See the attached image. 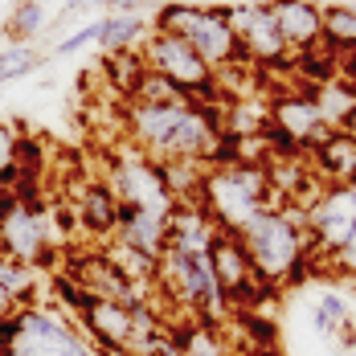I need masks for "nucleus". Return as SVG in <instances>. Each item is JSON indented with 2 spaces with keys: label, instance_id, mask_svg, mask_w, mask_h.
<instances>
[{
  "label": "nucleus",
  "instance_id": "obj_1",
  "mask_svg": "<svg viewBox=\"0 0 356 356\" xmlns=\"http://www.w3.org/2000/svg\"><path fill=\"white\" fill-rule=\"evenodd\" d=\"M238 238H242L250 262H254V275L266 286H283L303 279L307 262L316 258L312 254V234H307V209H295L286 201L279 209L258 213Z\"/></svg>",
  "mask_w": 356,
  "mask_h": 356
},
{
  "label": "nucleus",
  "instance_id": "obj_2",
  "mask_svg": "<svg viewBox=\"0 0 356 356\" xmlns=\"http://www.w3.org/2000/svg\"><path fill=\"white\" fill-rule=\"evenodd\" d=\"M152 29L160 33L184 37L217 74L229 70V66H250L246 54H242V41L234 29V13L229 4H201V0H168V4H156V17H152Z\"/></svg>",
  "mask_w": 356,
  "mask_h": 356
},
{
  "label": "nucleus",
  "instance_id": "obj_3",
  "mask_svg": "<svg viewBox=\"0 0 356 356\" xmlns=\"http://www.w3.org/2000/svg\"><path fill=\"white\" fill-rule=\"evenodd\" d=\"M201 209L225 234H242L266 209H279L266 164H213L201 184Z\"/></svg>",
  "mask_w": 356,
  "mask_h": 356
},
{
  "label": "nucleus",
  "instance_id": "obj_4",
  "mask_svg": "<svg viewBox=\"0 0 356 356\" xmlns=\"http://www.w3.org/2000/svg\"><path fill=\"white\" fill-rule=\"evenodd\" d=\"M111 193L119 197V205H136V209H152V213H172L177 209V193L168 188L164 164L152 160L147 152L131 147H115L107 156V177H103Z\"/></svg>",
  "mask_w": 356,
  "mask_h": 356
},
{
  "label": "nucleus",
  "instance_id": "obj_5",
  "mask_svg": "<svg viewBox=\"0 0 356 356\" xmlns=\"http://www.w3.org/2000/svg\"><path fill=\"white\" fill-rule=\"evenodd\" d=\"M140 54H143V62H147V70L164 74L177 90H184V95L193 99V103H213L217 95H221L217 70L184 41V37L152 29V33L143 37Z\"/></svg>",
  "mask_w": 356,
  "mask_h": 356
},
{
  "label": "nucleus",
  "instance_id": "obj_6",
  "mask_svg": "<svg viewBox=\"0 0 356 356\" xmlns=\"http://www.w3.org/2000/svg\"><path fill=\"white\" fill-rule=\"evenodd\" d=\"M160 295H168L172 303H180L184 312H193L197 320L217 323V316L225 312V299L213 283L209 258L205 254H184V250H164L160 258Z\"/></svg>",
  "mask_w": 356,
  "mask_h": 356
},
{
  "label": "nucleus",
  "instance_id": "obj_7",
  "mask_svg": "<svg viewBox=\"0 0 356 356\" xmlns=\"http://www.w3.org/2000/svg\"><path fill=\"white\" fill-rule=\"evenodd\" d=\"M58 250V225L41 205L17 201L13 188H4L0 197V254L29 262V266H45Z\"/></svg>",
  "mask_w": 356,
  "mask_h": 356
},
{
  "label": "nucleus",
  "instance_id": "obj_8",
  "mask_svg": "<svg viewBox=\"0 0 356 356\" xmlns=\"http://www.w3.org/2000/svg\"><path fill=\"white\" fill-rule=\"evenodd\" d=\"M13 348L25 356H99L86 332L58 307H21L17 312V340Z\"/></svg>",
  "mask_w": 356,
  "mask_h": 356
},
{
  "label": "nucleus",
  "instance_id": "obj_9",
  "mask_svg": "<svg viewBox=\"0 0 356 356\" xmlns=\"http://www.w3.org/2000/svg\"><path fill=\"white\" fill-rule=\"evenodd\" d=\"M332 127L323 123L320 107L312 95L303 90H279L270 103H266V140H275L286 156L312 147L316 140H323Z\"/></svg>",
  "mask_w": 356,
  "mask_h": 356
},
{
  "label": "nucleus",
  "instance_id": "obj_10",
  "mask_svg": "<svg viewBox=\"0 0 356 356\" xmlns=\"http://www.w3.org/2000/svg\"><path fill=\"white\" fill-rule=\"evenodd\" d=\"M356 229V184H327L320 197L307 205V234H312V254H340L344 242Z\"/></svg>",
  "mask_w": 356,
  "mask_h": 356
},
{
  "label": "nucleus",
  "instance_id": "obj_11",
  "mask_svg": "<svg viewBox=\"0 0 356 356\" xmlns=\"http://www.w3.org/2000/svg\"><path fill=\"white\" fill-rule=\"evenodd\" d=\"M205 258H209V270H213V283L221 291V299H225V307L258 303V291H266V283L254 275V262H250V254L238 234L217 229V238Z\"/></svg>",
  "mask_w": 356,
  "mask_h": 356
},
{
  "label": "nucleus",
  "instance_id": "obj_12",
  "mask_svg": "<svg viewBox=\"0 0 356 356\" xmlns=\"http://www.w3.org/2000/svg\"><path fill=\"white\" fill-rule=\"evenodd\" d=\"M234 29H238V41H242V54L246 62L262 66V70H275V66H286L295 54L286 49L283 33L270 17V4L266 0H246V4H234Z\"/></svg>",
  "mask_w": 356,
  "mask_h": 356
},
{
  "label": "nucleus",
  "instance_id": "obj_13",
  "mask_svg": "<svg viewBox=\"0 0 356 356\" xmlns=\"http://www.w3.org/2000/svg\"><path fill=\"white\" fill-rule=\"evenodd\" d=\"M66 275H70L86 295H99V299H115V303H127V307L140 303V299H147V291H140L136 283H127V279L111 266V258L103 254V246L74 254L70 266H66Z\"/></svg>",
  "mask_w": 356,
  "mask_h": 356
},
{
  "label": "nucleus",
  "instance_id": "obj_14",
  "mask_svg": "<svg viewBox=\"0 0 356 356\" xmlns=\"http://www.w3.org/2000/svg\"><path fill=\"white\" fill-rule=\"evenodd\" d=\"M270 17L291 54H312L323 45V4L316 0H270Z\"/></svg>",
  "mask_w": 356,
  "mask_h": 356
},
{
  "label": "nucleus",
  "instance_id": "obj_15",
  "mask_svg": "<svg viewBox=\"0 0 356 356\" xmlns=\"http://www.w3.org/2000/svg\"><path fill=\"white\" fill-rule=\"evenodd\" d=\"M74 221H78V229L90 238V242H111L115 234H119V197L111 193L103 180H95V184H86L82 193H78V209H74Z\"/></svg>",
  "mask_w": 356,
  "mask_h": 356
},
{
  "label": "nucleus",
  "instance_id": "obj_16",
  "mask_svg": "<svg viewBox=\"0 0 356 356\" xmlns=\"http://www.w3.org/2000/svg\"><path fill=\"white\" fill-rule=\"evenodd\" d=\"M312 172L327 184H353L356 180V140L348 131L332 127L323 140L312 143Z\"/></svg>",
  "mask_w": 356,
  "mask_h": 356
},
{
  "label": "nucleus",
  "instance_id": "obj_17",
  "mask_svg": "<svg viewBox=\"0 0 356 356\" xmlns=\"http://www.w3.org/2000/svg\"><path fill=\"white\" fill-rule=\"evenodd\" d=\"M217 238V221L201 205H177L168 213V250L184 254H209Z\"/></svg>",
  "mask_w": 356,
  "mask_h": 356
},
{
  "label": "nucleus",
  "instance_id": "obj_18",
  "mask_svg": "<svg viewBox=\"0 0 356 356\" xmlns=\"http://www.w3.org/2000/svg\"><path fill=\"white\" fill-rule=\"evenodd\" d=\"M115 238L140 246L152 258H164V250H168V217L152 213V209H136V205H119V234Z\"/></svg>",
  "mask_w": 356,
  "mask_h": 356
},
{
  "label": "nucleus",
  "instance_id": "obj_19",
  "mask_svg": "<svg viewBox=\"0 0 356 356\" xmlns=\"http://www.w3.org/2000/svg\"><path fill=\"white\" fill-rule=\"evenodd\" d=\"M103 254H107L111 266H115L127 283H136L140 291H156V283H160V258L143 254L140 246H131V242H123V238L103 242Z\"/></svg>",
  "mask_w": 356,
  "mask_h": 356
},
{
  "label": "nucleus",
  "instance_id": "obj_20",
  "mask_svg": "<svg viewBox=\"0 0 356 356\" xmlns=\"http://www.w3.org/2000/svg\"><path fill=\"white\" fill-rule=\"evenodd\" d=\"M168 340L177 344L184 356H229V344L225 336L217 332V323L209 320H184V323H172L168 327Z\"/></svg>",
  "mask_w": 356,
  "mask_h": 356
},
{
  "label": "nucleus",
  "instance_id": "obj_21",
  "mask_svg": "<svg viewBox=\"0 0 356 356\" xmlns=\"http://www.w3.org/2000/svg\"><path fill=\"white\" fill-rule=\"evenodd\" d=\"M147 29V17L140 13H103V33H99V49L103 54H123V49H140Z\"/></svg>",
  "mask_w": 356,
  "mask_h": 356
},
{
  "label": "nucleus",
  "instance_id": "obj_22",
  "mask_svg": "<svg viewBox=\"0 0 356 356\" xmlns=\"http://www.w3.org/2000/svg\"><path fill=\"white\" fill-rule=\"evenodd\" d=\"M99 74H103V82H107L115 95L131 99V95H136V86H140V78L147 74V62H143L140 49H123V54H103V58H99Z\"/></svg>",
  "mask_w": 356,
  "mask_h": 356
},
{
  "label": "nucleus",
  "instance_id": "obj_23",
  "mask_svg": "<svg viewBox=\"0 0 356 356\" xmlns=\"http://www.w3.org/2000/svg\"><path fill=\"white\" fill-rule=\"evenodd\" d=\"M323 45L336 54H356V4L348 0L323 4Z\"/></svg>",
  "mask_w": 356,
  "mask_h": 356
},
{
  "label": "nucleus",
  "instance_id": "obj_24",
  "mask_svg": "<svg viewBox=\"0 0 356 356\" xmlns=\"http://www.w3.org/2000/svg\"><path fill=\"white\" fill-rule=\"evenodd\" d=\"M312 327L320 332V336H340V340H356V327H353V312H348V303L340 299V295H320L316 299V307H312Z\"/></svg>",
  "mask_w": 356,
  "mask_h": 356
},
{
  "label": "nucleus",
  "instance_id": "obj_25",
  "mask_svg": "<svg viewBox=\"0 0 356 356\" xmlns=\"http://www.w3.org/2000/svg\"><path fill=\"white\" fill-rule=\"evenodd\" d=\"M312 99H316V107H320L327 127H340L356 107V90L344 86V82H320V86L312 90Z\"/></svg>",
  "mask_w": 356,
  "mask_h": 356
},
{
  "label": "nucleus",
  "instance_id": "obj_26",
  "mask_svg": "<svg viewBox=\"0 0 356 356\" xmlns=\"http://www.w3.org/2000/svg\"><path fill=\"white\" fill-rule=\"evenodd\" d=\"M0 286H8V291L17 295L21 307H33V299H37V266L0 254Z\"/></svg>",
  "mask_w": 356,
  "mask_h": 356
},
{
  "label": "nucleus",
  "instance_id": "obj_27",
  "mask_svg": "<svg viewBox=\"0 0 356 356\" xmlns=\"http://www.w3.org/2000/svg\"><path fill=\"white\" fill-rule=\"evenodd\" d=\"M45 29V4L41 0H21L13 8V17L4 21V33L13 37V45H29Z\"/></svg>",
  "mask_w": 356,
  "mask_h": 356
},
{
  "label": "nucleus",
  "instance_id": "obj_28",
  "mask_svg": "<svg viewBox=\"0 0 356 356\" xmlns=\"http://www.w3.org/2000/svg\"><path fill=\"white\" fill-rule=\"evenodd\" d=\"M127 103H156V107H160V103H193V99H188L184 90H177V86H172L164 74L147 70V74L140 78V86H136V95H131Z\"/></svg>",
  "mask_w": 356,
  "mask_h": 356
},
{
  "label": "nucleus",
  "instance_id": "obj_29",
  "mask_svg": "<svg viewBox=\"0 0 356 356\" xmlns=\"http://www.w3.org/2000/svg\"><path fill=\"white\" fill-rule=\"evenodd\" d=\"M41 66V54L33 45H8L0 49V86L4 82H17V78H29Z\"/></svg>",
  "mask_w": 356,
  "mask_h": 356
},
{
  "label": "nucleus",
  "instance_id": "obj_30",
  "mask_svg": "<svg viewBox=\"0 0 356 356\" xmlns=\"http://www.w3.org/2000/svg\"><path fill=\"white\" fill-rule=\"evenodd\" d=\"M17 152H21V123L0 119V188H13L17 180Z\"/></svg>",
  "mask_w": 356,
  "mask_h": 356
},
{
  "label": "nucleus",
  "instance_id": "obj_31",
  "mask_svg": "<svg viewBox=\"0 0 356 356\" xmlns=\"http://www.w3.org/2000/svg\"><path fill=\"white\" fill-rule=\"evenodd\" d=\"M99 33H103V17L86 21L78 33L62 37V41H58V54H78V49H86V45H99Z\"/></svg>",
  "mask_w": 356,
  "mask_h": 356
},
{
  "label": "nucleus",
  "instance_id": "obj_32",
  "mask_svg": "<svg viewBox=\"0 0 356 356\" xmlns=\"http://www.w3.org/2000/svg\"><path fill=\"white\" fill-rule=\"evenodd\" d=\"M332 266H336L344 279H356V229H353V238L344 242V250H340V254H332Z\"/></svg>",
  "mask_w": 356,
  "mask_h": 356
},
{
  "label": "nucleus",
  "instance_id": "obj_33",
  "mask_svg": "<svg viewBox=\"0 0 356 356\" xmlns=\"http://www.w3.org/2000/svg\"><path fill=\"white\" fill-rule=\"evenodd\" d=\"M90 8H111V0H66L62 21H66V17H78V13H90Z\"/></svg>",
  "mask_w": 356,
  "mask_h": 356
},
{
  "label": "nucleus",
  "instance_id": "obj_34",
  "mask_svg": "<svg viewBox=\"0 0 356 356\" xmlns=\"http://www.w3.org/2000/svg\"><path fill=\"white\" fill-rule=\"evenodd\" d=\"M21 312V303H17V295L8 291V286H0V320H13Z\"/></svg>",
  "mask_w": 356,
  "mask_h": 356
},
{
  "label": "nucleus",
  "instance_id": "obj_35",
  "mask_svg": "<svg viewBox=\"0 0 356 356\" xmlns=\"http://www.w3.org/2000/svg\"><path fill=\"white\" fill-rule=\"evenodd\" d=\"M340 131H348V136H353V140H356V107H353V115H348V119L340 123Z\"/></svg>",
  "mask_w": 356,
  "mask_h": 356
},
{
  "label": "nucleus",
  "instance_id": "obj_36",
  "mask_svg": "<svg viewBox=\"0 0 356 356\" xmlns=\"http://www.w3.org/2000/svg\"><path fill=\"white\" fill-rule=\"evenodd\" d=\"M250 356H279L275 348H250Z\"/></svg>",
  "mask_w": 356,
  "mask_h": 356
},
{
  "label": "nucleus",
  "instance_id": "obj_37",
  "mask_svg": "<svg viewBox=\"0 0 356 356\" xmlns=\"http://www.w3.org/2000/svg\"><path fill=\"white\" fill-rule=\"evenodd\" d=\"M348 356H356V340H353V348H348Z\"/></svg>",
  "mask_w": 356,
  "mask_h": 356
},
{
  "label": "nucleus",
  "instance_id": "obj_38",
  "mask_svg": "<svg viewBox=\"0 0 356 356\" xmlns=\"http://www.w3.org/2000/svg\"><path fill=\"white\" fill-rule=\"evenodd\" d=\"M147 4H168V0H147Z\"/></svg>",
  "mask_w": 356,
  "mask_h": 356
},
{
  "label": "nucleus",
  "instance_id": "obj_39",
  "mask_svg": "<svg viewBox=\"0 0 356 356\" xmlns=\"http://www.w3.org/2000/svg\"><path fill=\"white\" fill-rule=\"evenodd\" d=\"M340 356H348V353H340Z\"/></svg>",
  "mask_w": 356,
  "mask_h": 356
},
{
  "label": "nucleus",
  "instance_id": "obj_40",
  "mask_svg": "<svg viewBox=\"0 0 356 356\" xmlns=\"http://www.w3.org/2000/svg\"><path fill=\"white\" fill-rule=\"evenodd\" d=\"M0 356H8V353H0Z\"/></svg>",
  "mask_w": 356,
  "mask_h": 356
},
{
  "label": "nucleus",
  "instance_id": "obj_41",
  "mask_svg": "<svg viewBox=\"0 0 356 356\" xmlns=\"http://www.w3.org/2000/svg\"><path fill=\"white\" fill-rule=\"evenodd\" d=\"M266 4H270V0H266Z\"/></svg>",
  "mask_w": 356,
  "mask_h": 356
},
{
  "label": "nucleus",
  "instance_id": "obj_42",
  "mask_svg": "<svg viewBox=\"0 0 356 356\" xmlns=\"http://www.w3.org/2000/svg\"><path fill=\"white\" fill-rule=\"evenodd\" d=\"M353 184H356V180H353Z\"/></svg>",
  "mask_w": 356,
  "mask_h": 356
}]
</instances>
